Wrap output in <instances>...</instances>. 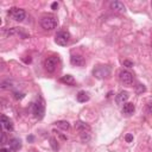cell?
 Instances as JSON below:
<instances>
[{"mask_svg":"<svg viewBox=\"0 0 152 152\" xmlns=\"http://www.w3.org/2000/svg\"><path fill=\"white\" fill-rule=\"evenodd\" d=\"M75 128L77 129L78 134H80V138L83 142H88L91 138V129L89 127V125H87L86 122H82V121H77L75 124Z\"/></svg>","mask_w":152,"mask_h":152,"instance_id":"obj_1","label":"cell"},{"mask_svg":"<svg viewBox=\"0 0 152 152\" xmlns=\"http://www.w3.org/2000/svg\"><path fill=\"white\" fill-rule=\"evenodd\" d=\"M40 25L44 30H53L57 27L58 25V20L56 17L53 15H44L42 19H40Z\"/></svg>","mask_w":152,"mask_h":152,"instance_id":"obj_2","label":"cell"},{"mask_svg":"<svg viewBox=\"0 0 152 152\" xmlns=\"http://www.w3.org/2000/svg\"><path fill=\"white\" fill-rule=\"evenodd\" d=\"M55 42L56 44L61 45V46H65L69 44L70 42V33L66 32V31H59L56 33L55 36Z\"/></svg>","mask_w":152,"mask_h":152,"instance_id":"obj_3","label":"cell"},{"mask_svg":"<svg viewBox=\"0 0 152 152\" xmlns=\"http://www.w3.org/2000/svg\"><path fill=\"white\" fill-rule=\"evenodd\" d=\"M93 75L96 78H104L110 75V68L107 65H97L93 70Z\"/></svg>","mask_w":152,"mask_h":152,"instance_id":"obj_4","label":"cell"},{"mask_svg":"<svg viewBox=\"0 0 152 152\" xmlns=\"http://www.w3.org/2000/svg\"><path fill=\"white\" fill-rule=\"evenodd\" d=\"M58 57L56 56H50L48 57L45 61H44V68L48 72H53L56 69H57V65H58Z\"/></svg>","mask_w":152,"mask_h":152,"instance_id":"obj_5","label":"cell"},{"mask_svg":"<svg viewBox=\"0 0 152 152\" xmlns=\"http://www.w3.org/2000/svg\"><path fill=\"white\" fill-rule=\"evenodd\" d=\"M8 14L15 20V21H23L25 19V11L23 8H18V7H12L10 11H8Z\"/></svg>","mask_w":152,"mask_h":152,"instance_id":"obj_6","label":"cell"},{"mask_svg":"<svg viewBox=\"0 0 152 152\" xmlns=\"http://www.w3.org/2000/svg\"><path fill=\"white\" fill-rule=\"evenodd\" d=\"M119 80L124 86H132L133 84V75L128 70H122L119 74Z\"/></svg>","mask_w":152,"mask_h":152,"instance_id":"obj_7","label":"cell"},{"mask_svg":"<svg viewBox=\"0 0 152 152\" xmlns=\"http://www.w3.org/2000/svg\"><path fill=\"white\" fill-rule=\"evenodd\" d=\"M32 113L36 118L40 119L44 114V104H43V101L39 100V101H36L33 104H32Z\"/></svg>","mask_w":152,"mask_h":152,"instance_id":"obj_8","label":"cell"},{"mask_svg":"<svg viewBox=\"0 0 152 152\" xmlns=\"http://www.w3.org/2000/svg\"><path fill=\"white\" fill-rule=\"evenodd\" d=\"M1 127H2L4 131H7V132H12L14 129V126H13L12 121L6 115H1Z\"/></svg>","mask_w":152,"mask_h":152,"instance_id":"obj_9","label":"cell"},{"mask_svg":"<svg viewBox=\"0 0 152 152\" xmlns=\"http://www.w3.org/2000/svg\"><path fill=\"white\" fill-rule=\"evenodd\" d=\"M109 6H110L112 10H114L116 12H120V13H124L126 11V7H125L124 2H121V1H112L109 4Z\"/></svg>","mask_w":152,"mask_h":152,"instance_id":"obj_10","label":"cell"},{"mask_svg":"<svg viewBox=\"0 0 152 152\" xmlns=\"http://www.w3.org/2000/svg\"><path fill=\"white\" fill-rule=\"evenodd\" d=\"M128 96H129V95H128V93L122 90V91H120V93L116 95V97H115V101H116V103H118V104H122V106H124V104L127 102V100H128Z\"/></svg>","mask_w":152,"mask_h":152,"instance_id":"obj_11","label":"cell"},{"mask_svg":"<svg viewBox=\"0 0 152 152\" xmlns=\"http://www.w3.org/2000/svg\"><path fill=\"white\" fill-rule=\"evenodd\" d=\"M70 63H71L72 65H76V66H81V65L84 64V59H83V57L80 56V55H71V57H70Z\"/></svg>","mask_w":152,"mask_h":152,"instance_id":"obj_12","label":"cell"},{"mask_svg":"<svg viewBox=\"0 0 152 152\" xmlns=\"http://www.w3.org/2000/svg\"><path fill=\"white\" fill-rule=\"evenodd\" d=\"M134 109H135V107L132 102H126L122 107V113L126 114V115H131V114H133Z\"/></svg>","mask_w":152,"mask_h":152,"instance_id":"obj_13","label":"cell"},{"mask_svg":"<svg viewBox=\"0 0 152 152\" xmlns=\"http://www.w3.org/2000/svg\"><path fill=\"white\" fill-rule=\"evenodd\" d=\"M76 97H77V101H78V102H87V101L89 100L88 94H87L86 91H83V90L78 91V94L76 95Z\"/></svg>","mask_w":152,"mask_h":152,"instance_id":"obj_14","label":"cell"},{"mask_svg":"<svg viewBox=\"0 0 152 152\" xmlns=\"http://www.w3.org/2000/svg\"><path fill=\"white\" fill-rule=\"evenodd\" d=\"M21 147V142H20V140L19 139H12L11 141H10V148L11 150H19Z\"/></svg>","mask_w":152,"mask_h":152,"instance_id":"obj_15","label":"cell"},{"mask_svg":"<svg viewBox=\"0 0 152 152\" xmlns=\"http://www.w3.org/2000/svg\"><path fill=\"white\" fill-rule=\"evenodd\" d=\"M61 82L66 83V84H74L75 80H74V76H71V75H64L61 77Z\"/></svg>","mask_w":152,"mask_h":152,"instance_id":"obj_16","label":"cell"},{"mask_svg":"<svg viewBox=\"0 0 152 152\" xmlns=\"http://www.w3.org/2000/svg\"><path fill=\"white\" fill-rule=\"evenodd\" d=\"M55 125H56L57 127H59V128L64 129V131H68V129L70 128V125H69V122H68V121H64V120L57 121V122H55Z\"/></svg>","mask_w":152,"mask_h":152,"instance_id":"obj_17","label":"cell"},{"mask_svg":"<svg viewBox=\"0 0 152 152\" xmlns=\"http://www.w3.org/2000/svg\"><path fill=\"white\" fill-rule=\"evenodd\" d=\"M50 145H51V147H52V150H55V151H57V150H58V144H57V141H56V139H53V138H51V139H50Z\"/></svg>","mask_w":152,"mask_h":152,"instance_id":"obj_18","label":"cell"},{"mask_svg":"<svg viewBox=\"0 0 152 152\" xmlns=\"http://www.w3.org/2000/svg\"><path fill=\"white\" fill-rule=\"evenodd\" d=\"M122 64H124L125 66H127V68L133 66V63H132V62H129V61H124V62H122Z\"/></svg>","mask_w":152,"mask_h":152,"instance_id":"obj_19","label":"cell"},{"mask_svg":"<svg viewBox=\"0 0 152 152\" xmlns=\"http://www.w3.org/2000/svg\"><path fill=\"white\" fill-rule=\"evenodd\" d=\"M132 140H133V135H132V134H127V135H126V141L129 142V141H132Z\"/></svg>","mask_w":152,"mask_h":152,"instance_id":"obj_20","label":"cell"},{"mask_svg":"<svg viewBox=\"0 0 152 152\" xmlns=\"http://www.w3.org/2000/svg\"><path fill=\"white\" fill-rule=\"evenodd\" d=\"M147 112H148L150 114H152V102L147 103Z\"/></svg>","mask_w":152,"mask_h":152,"instance_id":"obj_21","label":"cell"},{"mask_svg":"<svg viewBox=\"0 0 152 152\" xmlns=\"http://www.w3.org/2000/svg\"><path fill=\"white\" fill-rule=\"evenodd\" d=\"M1 144H2V145L6 144V135H5V133H2V137H1Z\"/></svg>","mask_w":152,"mask_h":152,"instance_id":"obj_22","label":"cell"},{"mask_svg":"<svg viewBox=\"0 0 152 152\" xmlns=\"http://www.w3.org/2000/svg\"><path fill=\"white\" fill-rule=\"evenodd\" d=\"M51 8H52V10H57V8H58V4H57V2H52Z\"/></svg>","mask_w":152,"mask_h":152,"instance_id":"obj_23","label":"cell"},{"mask_svg":"<svg viewBox=\"0 0 152 152\" xmlns=\"http://www.w3.org/2000/svg\"><path fill=\"white\" fill-rule=\"evenodd\" d=\"M0 152H8V151H7V148H5V147H2V148L0 150Z\"/></svg>","mask_w":152,"mask_h":152,"instance_id":"obj_24","label":"cell"},{"mask_svg":"<svg viewBox=\"0 0 152 152\" xmlns=\"http://www.w3.org/2000/svg\"><path fill=\"white\" fill-rule=\"evenodd\" d=\"M151 6H152V2H151Z\"/></svg>","mask_w":152,"mask_h":152,"instance_id":"obj_25","label":"cell"}]
</instances>
